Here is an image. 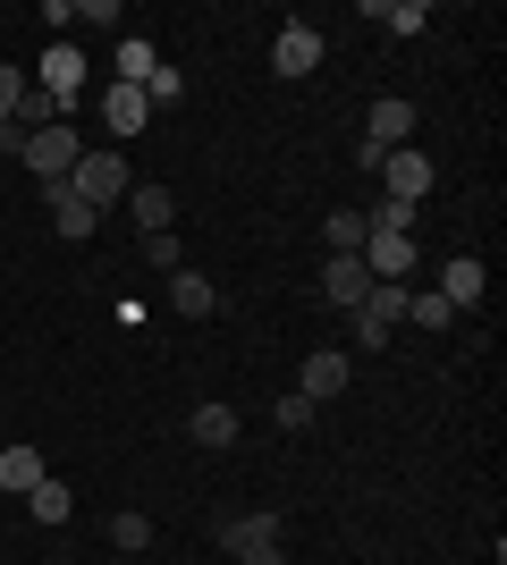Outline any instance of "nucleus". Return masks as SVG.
<instances>
[{"instance_id": "2", "label": "nucleus", "mask_w": 507, "mask_h": 565, "mask_svg": "<svg viewBox=\"0 0 507 565\" xmlns=\"http://www.w3.org/2000/svg\"><path fill=\"white\" fill-rule=\"evenodd\" d=\"M220 548L237 565H288V541H279V515H237V523H220Z\"/></svg>"}, {"instance_id": "5", "label": "nucleus", "mask_w": 507, "mask_h": 565, "mask_svg": "<svg viewBox=\"0 0 507 565\" xmlns=\"http://www.w3.org/2000/svg\"><path fill=\"white\" fill-rule=\"evenodd\" d=\"M381 186L389 203H406V212H423V194H432V161H423V143H398L381 161Z\"/></svg>"}, {"instance_id": "21", "label": "nucleus", "mask_w": 507, "mask_h": 565, "mask_svg": "<svg viewBox=\"0 0 507 565\" xmlns=\"http://www.w3.org/2000/svg\"><path fill=\"white\" fill-rule=\"evenodd\" d=\"M406 321H414V330H448V321H457V312L440 305L432 287H406Z\"/></svg>"}, {"instance_id": "28", "label": "nucleus", "mask_w": 507, "mask_h": 565, "mask_svg": "<svg viewBox=\"0 0 507 565\" xmlns=\"http://www.w3.org/2000/svg\"><path fill=\"white\" fill-rule=\"evenodd\" d=\"M25 152V127H9V118H0V161H18Z\"/></svg>"}, {"instance_id": "15", "label": "nucleus", "mask_w": 507, "mask_h": 565, "mask_svg": "<svg viewBox=\"0 0 507 565\" xmlns=\"http://www.w3.org/2000/svg\"><path fill=\"white\" fill-rule=\"evenodd\" d=\"M43 472H51V465L25 448V439H18V448H0V490H9V498H25L34 481H43Z\"/></svg>"}, {"instance_id": "17", "label": "nucleus", "mask_w": 507, "mask_h": 565, "mask_svg": "<svg viewBox=\"0 0 507 565\" xmlns=\"http://www.w3.org/2000/svg\"><path fill=\"white\" fill-rule=\"evenodd\" d=\"M363 18L389 25V34H423V25H432V9H423V0H363Z\"/></svg>"}, {"instance_id": "7", "label": "nucleus", "mask_w": 507, "mask_h": 565, "mask_svg": "<svg viewBox=\"0 0 507 565\" xmlns=\"http://www.w3.org/2000/svg\"><path fill=\"white\" fill-rule=\"evenodd\" d=\"M34 85H43L60 110H76V94H85V51H76V43H51L43 68H34Z\"/></svg>"}, {"instance_id": "3", "label": "nucleus", "mask_w": 507, "mask_h": 565, "mask_svg": "<svg viewBox=\"0 0 507 565\" xmlns=\"http://www.w3.org/2000/svg\"><path fill=\"white\" fill-rule=\"evenodd\" d=\"M18 161H25V169H34V178L51 186V178H68V169L85 161V143H76V127L60 118V127H34V136H25V152H18Z\"/></svg>"}, {"instance_id": "26", "label": "nucleus", "mask_w": 507, "mask_h": 565, "mask_svg": "<svg viewBox=\"0 0 507 565\" xmlns=\"http://www.w3.org/2000/svg\"><path fill=\"white\" fill-rule=\"evenodd\" d=\"M363 228H398V236H414V212H406V203H389V194H381V203L363 212Z\"/></svg>"}, {"instance_id": "12", "label": "nucleus", "mask_w": 507, "mask_h": 565, "mask_svg": "<svg viewBox=\"0 0 507 565\" xmlns=\"http://www.w3.org/2000/svg\"><path fill=\"white\" fill-rule=\"evenodd\" d=\"M43 203H51V228H60V236H94V203H85V194H76L68 186V178H51V186H43Z\"/></svg>"}, {"instance_id": "14", "label": "nucleus", "mask_w": 507, "mask_h": 565, "mask_svg": "<svg viewBox=\"0 0 507 565\" xmlns=\"http://www.w3.org/2000/svg\"><path fill=\"white\" fill-rule=\"evenodd\" d=\"M187 439L194 448H237V405H194V423H187Z\"/></svg>"}, {"instance_id": "19", "label": "nucleus", "mask_w": 507, "mask_h": 565, "mask_svg": "<svg viewBox=\"0 0 507 565\" xmlns=\"http://www.w3.org/2000/svg\"><path fill=\"white\" fill-rule=\"evenodd\" d=\"M152 68H161V60H152V43H145V34H119V85H145Z\"/></svg>"}, {"instance_id": "13", "label": "nucleus", "mask_w": 507, "mask_h": 565, "mask_svg": "<svg viewBox=\"0 0 507 565\" xmlns=\"http://www.w3.org/2000/svg\"><path fill=\"white\" fill-rule=\"evenodd\" d=\"M169 305L187 312V321H212V312H220V287L203 279V270H169Z\"/></svg>"}, {"instance_id": "27", "label": "nucleus", "mask_w": 507, "mask_h": 565, "mask_svg": "<svg viewBox=\"0 0 507 565\" xmlns=\"http://www.w3.org/2000/svg\"><path fill=\"white\" fill-rule=\"evenodd\" d=\"M25 85H34V76H25V68H9V60H0V118H18V94H25Z\"/></svg>"}, {"instance_id": "18", "label": "nucleus", "mask_w": 507, "mask_h": 565, "mask_svg": "<svg viewBox=\"0 0 507 565\" xmlns=\"http://www.w3.org/2000/svg\"><path fill=\"white\" fill-rule=\"evenodd\" d=\"M25 507H34V523H68V515H76V490H68V481H51V472H43V481L25 490Z\"/></svg>"}, {"instance_id": "16", "label": "nucleus", "mask_w": 507, "mask_h": 565, "mask_svg": "<svg viewBox=\"0 0 507 565\" xmlns=\"http://www.w3.org/2000/svg\"><path fill=\"white\" fill-rule=\"evenodd\" d=\"M127 212H136L145 236H161L169 220H178V194H169V186H136V194H127Z\"/></svg>"}, {"instance_id": "22", "label": "nucleus", "mask_w": 507, "mask_h": 565, "mask_svg": "<svg viewBox=\"0 0 507 565\" xmlns=\"http://www.w3.org/2000/svg\"><path fill=\"white\" fill-rule=\"evenodd\" d=\"M145 102H152V110H178V102H187V76H178V68L161 60V68L145 76Z\"/></svg>"}, {"instance_id": "11", "label": "nucleus", "mask_w": 507, "mask_h": 565, "mask_svg": "<svg viewBox=\"0 0 507 565\" xmlns=\"http://www.w3.org/2000/svg\"><path fill=\"white\" fill-rule=\"evenodd\" d=\"M372 287H381V279L363 270V254H330V270H321V296H330V305H347V312H356L363 296H372Z\"/></svg>"}, {"instance_id": "25", "label": "nucleus", "mask_w": 507, "mask_h": 565, "mask_svg": "<svg viewBox=\"0 0 507 565\" xmlns=\"http://www.w3.org/2000/svg\"><path fill=\"white\" fill-rule=\"evenodd\" d=\"M314 414H321L314 397H296V388H279V430H314Z\"/></svg>"}, {"instance_id": "10", "label": "nucleus", "mask_w": 507, "mask_h": 565, "mask_svg": "<svg viewBox=\"0 0 507 565\" xmlns=\"http://www.w3.org/2000/svg\"><path fill=\"white\" fill-rule=\"evenodd\" d=\"M347 372H356V354H338V347H314V354H305V380H296V397L330 405L338 388H347Z\"/></svg>"}, {"instance_id": "23", "label": "nucleus", "mask_w": 507, "mask_h": 565, "mask_svg": "<svg viewBox=\"0 0 507 565\" xmlns=\"http://www.w3.org/2000/svg\"><path fill=\"white\" fill-rule=\"evenodd\" d=\"M110 548H152V523L136 515V507H119V515H110Z\"/></svg>"}, {"instance_id": "24", "label": "nucleus", "mask_w": 507, "mask_h": 565, "mask_svg": "<svg viewBox=\"0 0 507 565\" xmlns=\"http://www.w3.org/2000/svg\"><path fill=\"white\" fill-rule=\"evenodd\" d=\"M145 262H152V270H187V245H178V236H145Z\"/></svg>"}, {"instance_id": "8", "label": "nucleus", "mask_w": 507, "mask_h": 565, "mask_svg": "<svg viewBox=\"0 0 507 565\" xmlns=\"http://www.w3.org/2000/svg\"><path fill=\"white\" fill-rule=\"evenodd\" d=\"M102 127H110V136H145L152 127V102H145V85H119V76H110V85H102Z\"/></svg>"}, {"instance_id": "9", "label": "nucleus", "mask_w": 507, "mask_h": 565, "mask_svg": "<svg viewBox=\"0 0 507 565\" xmlns=\"http://www.w3.org/2000/svg\"><path fill=\"white\" fill-rule=\"evenodd\" d=\"M321 51H330V43H321V25H279V43H271V68H279V76H314L321 68Z\"/></svg>"}, {"instance_id": "4", "label": "nucleus", "mask_w": 507, "mask_h": 565, "mask_svg": "<svg viewBox=\"0 0 507 565\" xmlns=\"http://www.w3.org/2000/svg\"><path fill=\"white\" fill-rule=\"evenodd\" d=\"M448 312H483L490 305V270H483V254H448L440 262V287H432Z\"/></svg>"}, {"instance_id": "20", "label": "nucleus", "mask_w": 507, "mask_h": 565, "mask_svg": "<svg viewBox=\"0 0 507 565\" xmlns=\"http://www.w3.org/2000/svg\"><path fill=\"white\" fill-rule=\"evenodd\" d=\"M321 245L330 254H363V212H330L321 220Z\"/></svg>"}, {"instance_id": "6", "label": "nucleus", "mask_w": 507, "mask_h": 565, "mask_svg": "<svg viewBox=\"0 0 507 565\" xmlns=\"http://www.w3.org/2000/svg\"><path fill=\"white\" fill-rule=\"evenodd\" d=\"M356 143H372V152H398V143H414V102L406 94H381L372 110H363V136Z\"/></svg>"}, {"instance_id": "1", "label": "nucleus", "mask_w": 507, "mask_h": 565, "mask_svg": "<svg viewBox=\"0 0 507 565\" xmlns=\"http://www.w3.org/2000/svg\"><path fill=\"white\" fill-rule=\"evenodd\" d=\"M68 186L94 203V212H110V203H127L136 194V169H127V152H85V161L68 169Z\"/></svg>"}]
</instances>
